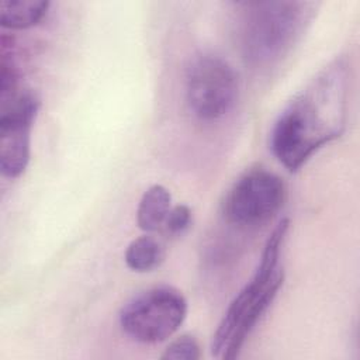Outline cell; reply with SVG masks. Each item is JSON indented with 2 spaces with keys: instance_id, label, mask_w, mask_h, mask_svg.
<instances>
[{
  "instance_id": "obj_1",
  "label": "cell",
  "mask_w": 360,
  "mask_h": 360,
  "mask_svg": "<svg viewBox=\"0 0 360 360\" xmlns=\"http://www.w3.org/2000/svg\"><path fill=\"white\" fill-rule=\"evenodd\" d=\"M349 66L335 59L323 68L278 114L270 132V149L288 170H298L318 149L346 128Z\"/></svg>"
},
{
  "instance_id": "obj_2",
  "label": "cell",
  "mask_w": 360,
  "mask_h": 360,
  "mask_svg": "<svg viewBox=\"0 0 360 360\" xmlns=\"http://www.w3.org/2000/svg\"><path fill=\"white\" fill-rule=\"evenodd\" d=\"M288 226L290 221L287 218H283L276 225L264 243L253 276L226 308L212 336L211 354L214 357L235 359L250 332L277 297L284 281L280 253Z\"/></svg>"
},
{
  "instance_id": "obj_3",
  "label": "cell",
  "mask_w": 360,
  "mask_h": 360,
  "mask_svg": "<svg viewBox=\"0 0 360 360\" xmlns=\"http://www.w3.org/2000/svg\"><path fill=\"white\" fill-rule=\"evenodd\" d=\"M236 22V38L245 60L266 68L285 56L311 20L312 3L243 1Z\"/></svg>"
},
{
  "instance_id": "obj_4",
  "label": "cell",
  "mask_w": 360,
  "mask_h": 360,
  "mask_svg": "<svg viewBox=\"0 0 360 360\" xmlns=\"http://www.w3.org/2000/svg\"><path fill=\"white\" fill-rule=\"evenodd\" d=\"M238 76L221 56L195 55L184 75V96L190 112L202 122H214L229 114L238 100Z\"/></svg>"
},
{
  "instance_id": "obj_5",
  "label": "cell",
  "mask_w": 360,
  "mask_h": 360,
  "mask_svg": "<svg viewBox=\"0 0 360 360\" xmlns=\"http://www.w3.org/2000/svg\"><path fill=\"white\" fill-rule=\"evenodd\" d=\"M187 315L184 295L173 287H153L132 300L120 311L121 330L139 343H159L173 336Z\"/></svg>"
},
{
  "instance_id": "obj_6",
  "label": "cell",
  "mask_w": 360,
  "mask_h": 360,
  "mask_svg": "<svg viewBox=\"0 0 360 360\" xmlns=\"http://www.w3.org/2000/svg\"><path fill=\"white\" fill-rule=\"evenodd\" d=\"M39 108L38 97L20 86L0 91V169L15 179L31 156V128Z\"/></svg>"
},
{
  "instance_id": "obj_7",
  "label": "cell",
  "mask_w": 360,
  "mask_h": 360,
  "mask_svg": "<svg viewBox=\"0 0 360 360\" xmlns=\"http://www.w3.org/2000/svg\"><path fill=\"white\" fill-rule=\"evenodd\" d=\"M284 200L285 184L281 177L256 167L245 172L233 183L225 198V214L238 226H259L280 211Z\"/></svg>"
},
{
  "instance_id": "obj_8",
  "label": "cell",
  "mask_w": 360,
  "mask_h": 360,
  "mask_svg": "<svg viewBox=\"0 0 360 360\" xmlns=\"http://www.w3.org/2000/svg\"><path fill=\"white\" fill-rule=\"evenodd\" d=\"M170 210H172L170 191L162 184L150 186L142 194L138 204V210H136L138 226L148 233L162 231Z\"/></svg>"
},
{
  "instance_id": "obj_9",
  "label": "cell",
  "mask_w": 360,
  "mask_h": 360,
  "mask_svg": "<svg viewBox=\"0 0 360 360\" xmlns=\"http://www.w3.org/2000/svg\"><path fill=\"white\" fill-rule=\"evenodd\" d=\"M46 0H1L0 24L10 30H24L37 25L49 8Z\"/></svg>"
},
{
  "instance_id": "obj_10",
  "label": "cell",
  "mask_w": 360,
  "mask_h": 360,
  "mask_svg": "<svg viewBox=\"0 0 360 360\" xmlns=\"http://www.w3.org/2000/svg\"><path fill=\"white\" fill-rule=\"evenodd\" d=\"M124 257L127 266L132 271H152L165 260V246L156 238L142 235L128 245Z\"/></svg>"
},
{
  "instance_id": "obj_11",
  "label": "cell",
  "mask_w": 360,
  "mask_h": 360,
  "mask_svg": "<svg viewBox=\"0 0 360 360\" xmlns=\"http://www.w3.org/2000/svg\"><path fill=\"white\" fill-rule=\"evenodd\" d=\"M200 356H201V352H200L198 342L190 335H183L166 346L160 359H165V360H169V359L170 360H198Z\"/></svg>"
},
{
  "instance_id": "obj_12",
  "label": "cell",
  "mask_w": 360,
  "mask_h": 360,
  "mask_svg": "<svg viewBox=\"0 0 360 360\" xmlns=\"http://www.w3.org/2000/svg\"><path fill=\"white\" fill-rule=\"evenodd\" d=\"M190 225H191V210L184 204H179L172 207V210L169 211V215L165 221L162 231L176 236L186 232L190 228Z\"/></svg>"
}]
</instances>
